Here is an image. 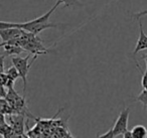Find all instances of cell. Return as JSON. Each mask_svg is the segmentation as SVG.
<instances>
[{"instance_id": "obj_1", "label": "cell", "mask_w": 147, "mask_h": 138, "mask_svg": "<svg viewBox=\"0 0 147 138\" xmlns=\"http://www.w3.org/2000/svg\"><path fill=\"white\" fill-rule=\"evenodd\" d=\"M61 4V2L59 0H57V3L47 11V13H45L41 16L37 17L32 20L26 21L23 23H14V22H5V21H1L0 22V29L1 28H7V27H19L22 28L29 32H32L34 34H38V33L42 32L43 30L47 28H55V27H59L61 25H63V23H51L49 21L51 15L53 13V11Z\"/></svg>"}, {"instance_id": "obj_2", "label": "cell", "mask_w": 147, "mask_h": 138, "mask_svg": "<svg viewBox=\"0 0 147 138\" xmlns=\"http://www.w3.org/2000/svg\"><path fill=\"white\" fill-rule=\"evenodd\" d=\"M31 57V53H29V55H27L25 57H11L12 65L14 66V67H16V69L18 70L19 74H20V78L22 79L23 84H24V86H23V92H24V93H25V91H26V87H27V75H28L29 69H30L33 62L37 59L38 55H34L32 62L28 63L29 57Z\"/></svg>"}, {"instance_id": "obj_3", "label": "cell", "mask_w": 147, "mask_h": 138, "mask_svg": "<svg viewBox=\"0 0 147 138\" xmlns=\"http://www.w3.org/2000/svg\"><path fill=\"white\" fill-rule=\"evenodd\" d=\"M129 114H130V108H125L124 110L120 112L118 118L115 121V124L112 128L114 137L117 136H122L125 132L128 130V119Z\"/></svg>"}, {"instance_id": "obj_4", "label": "cell", "mask_w": 147, "mask_h": 138, "mask_svg": "<svg viewBox=\"0 0 147 138\" xmlns=\"http://www.w3.org/2000/svg\"><path fill=\"white\" fill-rule=\"evenodd\" d=\"M23 49L25 51H29L30 53H32L33 55H45V53H49V51L45 47H43L42 45V39H39L38 37L34 35L28 43H26L23 45Z\"/></svg>"}, {"instance_id": "obj_5", "label": "cell", "mask_w": 147, "mask_h": 138, "mask_svg": "<svg viewBox=\"0 0 147 138\" xmlns=\"http://www.w3.org/2000/svg\"><path fill=\"white\" fill-rule=\"evenodd\" d=\"M7 120L14 129L17 137H26L24 134V115L22 114H12L8 115Z\"/></svg>"}, {"instance_id": "obj_6", "label": "cell", "mask_w": 147, "mask_h": 138, "mask_svg": "<svg viewBox=\"0 0 147 138\" xmlns=\"http://www.w3.org/2000/svg\"><path fill=\"white\" fill-rule=\"evenodd\" d=\"M24 29L19 27H7V28L0 29V37H1V43L8 41L11 39H16L22 35Z\"/></svg>"}, {"instance_id": "obj_7", "label": "cell", "mask_w": 147, "mask_h": 138, "mask_svg": "<svg viewBox=\"0 0 147 138\" xmlns=\"http://www.w3.org/2000/svg\"><path fill=\"white\" fill-rule=\"evenodd\" d=\"M139 22V37L137 39L136 45H135V49L133 51V55H137L139 51H142L144 49H147V34L145 33V31L143 30V25H142V20L141 18L138 19Z\"/></svg>"}, {"instance_id": "obj_8", "label": "cell", "mask_w": 147, "mask_h": 138, "mask_svg": "<svg viewBox=\"0 0 147 138\" xmlns=\"http://www.w3.org/2000/svg\"><path fill=\"white\" fill-rule=\"evenodd\" d=\"M1 47L3 49V51H5V53L8 55H17L19 53L25 51V49H23L21 45H13V43H1Z\"/></svg>"}, {"instance_id": "obj_9", "label": "cell", "mask_w": 147, "mask_h": 138, "mask_svg": "<svg viewBox=\"0 0 147 138\" xmlns=\"http://www.w3.org/2000/svg\"><path fill=\"white\" fill-rule=\"evenodd\" d=\"M133 137L135 138H145L147 137V129L143 125H136L132 128Z\"/></svg>"}, {"instance_id": "obj_10", "label": "cell", "mask_w": 147, "mask_h": 138, "mask_svg": "<svg viewBox=\"0 0 147 138\" xmlns=\"http://www.w3.org/2000/svg\"><path fill=\"white\" fill-rule=\"evenodd\" d=\"M61 4H63L65 8H71V7H81L82 4L79 0H59Z\"/></svg>"}, {"instance_id": "obj_11", "label": "cell", "mask_w": 147, "mask_h": 138, "mask_svg": "<svg viewBox=\"0 0 147 138\" xmlns=\"http://www.w3.org/2000/svg\"><path fill=\"white\" fill-rule=\"evenodd\" d=\"M135 100L138 101V102H140V103H142L144 109H146L147 108V90L143 89L142 91H141V93L137 96V98Z\"/></svg>"}, {"instance_id": "obj_12", "label": "cell", "mask_w": 147, "mask_h": 138, "mask_svg": "<svg viewBox=\"0 0 147 138\" xmlns=\"http://www.w3.org/2000/svg\"><path fill=\"white\" fill-rule=\"evenodd\" d=\"M6 73L9 77H11L13 80H15V81H16L18 78H20V74H19L18 70H17L16 67H14V66H12L11 68H9V69L7 70Z\"/></svg>"}, {"instance_id": "obj_13", "label": "cell", "mask_w": 147, "mask_h": 138, "mask_svg": "<svg viewBox=\"0 0 147 138\" xmlns=\"http://www.w3.org/2000/svg\"><path fill=\"white\" fill-rule=\"evenodd\" d=\"M136 66L137 68L139 69V71H140V73L142 74V80H141V85H142L143 89H146L147 90V70L145 69V72L142 71V69L140 68V66L138 65V63L136 62Z\"/></svg>"}, {"instance_id": "obj_14", "label": "cell", "mask_w": 147, "mask_h": 138, "mask_svg": "<svg viewBox=\"0 0 147 138\" xmlns=\"http://www.w3.org/2000/svg\"><path fill=\"white\" fill-rule=\"evenodd\" d=\"M145 15H147V10H143V11H140V12L138 13H135V14H133L132 16L134 17V18H141L142 16H145Z\"/></svg>"}, {"instance_id": "obj_15", "label": "cell", "mask_w": 147, "mask_h": 138, "mask_svg": "<svg viewBox=\"0 0 147 138\" xmlns=\"http://www.w3.org/2000/svg\"><path fill=\"white\" fill-rule=\"evenodd\" d=\"M98 137H114V134H113L112 128H111V129H109V131H108V132H106V133L99 135Z\"/></svg>"}, {"instance_id": "obj_16", "label": "cell", "mask_w": 147, "mask_h": 138, "mask_svg": "<svg viewBox=\"0 0 147 138\" xmlns=\"http://www.w3.org/2000/svg\"><path fill=\"white\" fill-rule=\"evenodd\" d=\"M123 138H133V134H132V131H129V130H127L126 132H125L124 134L122 135Z\"/></svg>"}, {"instance_id": "obj_17", "label": "cell", "mask_w": 147, "mask_h": 138, "mask_svg": "<svg viewBox=\"0 0 147 138\" xmlns=\"http://www.w3.org/2000/svg\"><path fill=\"white\" fill-rule=\"evenodd\" d=\"M141 59H142L143 61L145 62V65H146V70H147V55H142V57H141Z\"/></svg>"}]
</instances>
